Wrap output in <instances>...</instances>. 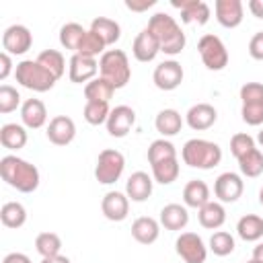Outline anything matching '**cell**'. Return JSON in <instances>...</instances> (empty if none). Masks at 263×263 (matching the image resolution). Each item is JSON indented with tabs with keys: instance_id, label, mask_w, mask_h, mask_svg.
<instances>
[{
	"instance_id": "cell-3",
	"label": "cell",
	"mask_w": 263,
	"mask_h": 263,
	"mask_svg": "<svg viewBox=\"0 0 263 263\" xmlns=\"http://www.w3.org/2000/svg\"><path fill=\"white\" fill-rule=\"evenodd\" d=\"M181 158L191 168L210 171L220 164L222 160V148L216 142L203 140V138H191L181 148Z\"/></svg>"
},
{
	"instance_id": "cell-15",
	"label": "cell",
	"mask_w": 263,
	"mask_h": 263,
	"mask_svg": "<svg viewBox=\"0 0 263 263\" xmlns=\"http://www.w3.org/2000/svg\"><path fill=\"white\" fill-rule=\"evenodd\" d=\"M101 212L111 222H123L129 214V197L121 191H107L101 199Z\"/></svg>"
},
{
	"instance_id": "cell-26",
	"label": "cell",
	"mask_w": 263,
	"mask_h": 263,
	"mask_svg": "<svg viewBox=\"0 0 263 263\" xmlns=\"http://www.w3.org/2000/svg\"><path fill=\"white\" fill-rule=\"evenodd\" d=\"M197 220L208 230H218L226 222V210L220 201H208L203 208L197 210Z\"/></svg>"
},
{
	"instance_id": "cell-33",
	"label": "cell",
	"mask_w": 263,
	"mask_h": 263,
	"mask_svg": "<svg viewBox=\"0 0 263 263\" xmlns=\"http://www.w3.org/2000/svg\"><path fill=\"white\" fill-rule=\"evenodd\" d=\"M37 62L55 78L60 80L66 72V60H64V53L58 51V49H43L39 55H37Z\"/></svg>"
},
{
	"instance_id": "cell-54",
	"label": "cell",
	"mask_w": 263,
	"mask_h": 263,
	"mask_svg": "<svg viewBox=\"0 0 263 263\" xmlns=\"http://www.w3.org/2000/svg\"><path fill=\"white\" fill-rule=\"evenodd\" d=\"M247 263H259V261H255V259H251V261H247Z\"/></svg>"
},
{
	"instance_id": "cell-8",
	"label": "cell",
	"mask_w": 263,
	"mask_h": 263,
	"mask_svg": "<svg viewBox=\"0 0 263 263\" xmlns=\"http://www.w3.org/2000/svg\"><path fill=\"white\" fill-rule=\"evenodd\" d=\"M175 251L185 263H205L208 247L197 232H181L175 240Z\"/></svg>"
},
{
	"instance_id": "cell-2",
	"label": "cell",
	"mask_w": 263,
	"mask_h": 263,
	"mask_svg": "<svg viewBox=\"0 0 263 263\" xmlns=\"http://www.w3.org/2000/svg\"><path fill=\"white\" fill-rule=\"evenodd\" d=\"M148 29L154 33V37L160 43V51L166 55H177L185 49V33L181 25L175 21V16L166 12H154L148 21Z\"/></svg>"
},
{
	"instance_id": "cell-38",
	"label": "cell",
	"mask_w": 263,
	"mask_h": 263,
	"mask_svg": "<svg viewBox=\"0 0 263 263\" xmlns=\"http://www.w3.org/2000/svg\"><path fill=\"white\" fill-rule=\"evenodd\" d=\"M236 242H234V236L226 230H216L212 236H210V251L216 255V257H226L234 251Z\"/></svg>"
},
{
	"instance_id": "cell-49",
	"label": "cell",
	"mask_w": 263,
	"mask_h": 263,
	"mask_svg": "<svg viewBox=\"0 0 263 263\" xmlns=\"http://www.w3.org/2000/svg\"><path fill=\"white\" fill-rule=\"evenodd\" d=\"M249 10L255 18H263V0H249Z\"/></svg>"
},
{
	"instance_id": "cell-39",
	"label": "cell",
	"mask_w": 263,
	"mask_h": 263,
	"mask_svg": "<svg viewBox=\"0 0 263 263\" xmlns=\"http://www.w3.org/2000/svg\"><path fill=\"white\" fill-rule=\"evenodd\" d=\"M109 103H97V101H86L84 109H82V117L86 123L90 125H101V123H107L109 119Z\"/></svg>"
},
{
	"instance_id": "cell-32",
	"label": "cell",
	"mask_w": 263,
	"mask_h": 263,
	"mask_svg": "<svg viewBox=\"0 0 263 263\" xmlns=\"http://www.w3.org/2000/svg\"><path fill=\"white\" fill-rule=\"evenodd\" d=\"M86 31L88 29H84L78 23H66V25H62V29H60V43H62V47L64 49H70L72 53H76L78 51V45L82 43V39L86 35Z\"/></svg>"
},
{
	"instance_id": "cell-11",
	"label": "cell",
	"mask_w": 263,
	"mask_h": 263,
	"mask_svg": "<svg viewBox=\"0 0 263 263\" xmlns=\"http://www.w3.org/2000/svg\"><path fill=\"white\" fill-rule=\"evenodd\" d=\"M242 191H245L242 177L232 173V171H226V173L218 175V179L214 181V195L218 197L220 203H234V201H238Z\"/></svg>"
},
{
	"instance_id": "cell-43",
	"label": "cell",
	"mask_w": 263,
	"mask_h": 263,
	"mask_svg": "<svg viewBox=\"0 0 263 263\" xmlns=\"http://www.w3.org/2000/svg\"><path fill=\"white\" fill-rule=\"evenodd\" d=\"M240 103H263V82H245L238 90Z\"/></svg>"
},
{
	"instance_id": "cell-10",
	"label": "cell",
	"mask_w": 263,
	"mask_h": 263,
	"mask_svg": "<svg viewBox=\"0 0 263 263\" xmlns=\"http://www.w3.org/2000/svg\"><path fill=\"white\" fill-rule=\"evenodd\" d=\"M33 35L25 25H10L2 33V49L10 55H23L31 49Z\"/></svg>"
},
{
	"instance_id": "cell-20",
	"label": "cell",
	"mask_w": 263,
	"mask_h": 263,
	"mask_svg": "<svg viewBox=\"0 0 263 263\" xmlns=\"http://www.w3.org/2000/svg\"><path fill=\"white\" fill-rule=\"evenodd\" d=\"M152 187H154V179L144 171H136L125 181V195L132 201L142 203L152 195Z\"/></svg>"
},
{
	"instance_id": "cell-46",
	"label": "cell",
	"mask_w": 263,
	"mask_h": 263,
	"mask_svg": "<svg viewBox=\"0 0 263 263\" xmlns=\"http://www.w3.org/2000/svg\"><path fill=\"white\" fill-rule=\"evenodd\" d=\"M12 70H14L12 68V55L6 53V51H2L0 53V80H6Z\"/></svg>"
},
{
	"instance_id": "cell-40",
	"label": "cell",
	"mask_w": 263,
	"mask_h": 263,
	"mask_svg": "<svg viewBox=\"0 0 263 263\" xmlns=\"http://www.w3.org/2000/svg\"><path fill=\"white\" fill-rule=\"evenodd\" d=\"M107 45L103 43V39L97 35V33H92L90 29L86 31V35H84V39H82V43L78 45V51L76 53H80V55H86V58H101L107 49H105Z\"/></svg>"
},
{
	"instance_id": "cell-29",
	"label": "cell",
	"mask_w": 263,
	"mask_h": 263,
	"mask_svg": "<svg viewBox=\"0 0 263 263\" xmlns=\"http://www.w3.org/2000/svg\"><path fill=\"white\" fill-rule=\"evenodd\" d=\"M236 234L245 242H257L263 236V218L257 214H247L236 222Z\"/></svg>"
},
{
	"instance_id": "cell-14",
	"label": "cell",
	"mask_w": 263,
	"mask_h": 263,
	"mask_svg": "<svg viewBox=\"0 0 263 263\" xmlns=\"http://www.w3.org/2000/svg\"><path fill=\"white\" fill-rule=\"evenodd\" d=\"M99 74V62L97 58H86L80 53H72L70 62H68V76L74 84H82V82H90L95 80Z\"/></svg>"
},
{
	"instance_id": "cell-22",
	"label": "cell",
	"mask_w": 263,
	"mask_h": 263,
	"mask_svg": "<svg viewBox=\"0 0 263 263\" xmlns=\"http://www.w3.org/2000/svg\"><path fill=\"white\" fill-rule=\"evenodd\" d=\"M160 226H164L166 230H183L187 224H189V212H187V205H181V203H166L162 210H160V218H158Z\"/></svg>"
},
{
	"instance_id": "cell-24",
	"label": "cell",
	"mask_w": 263,
	"mask_h": 263,
	"mask_svg": "<svg viewBox=\"0 0 263 263\" xmlns=\"http://www.w3.org/2000/svg\"><path fill=\"white\" fill-rule=\"evenodd\" d=\"M210 199V187L205 181L201 179H191L185 187H183V205L187 208H193V210H199L203 208Z\"/></svg>"
},
{
	"instance_id": "cell-4",
	"label": "cell",
	"mask_w": 263,
	"mask_h": 263,
	"mask_svg": "<svg viewBox=\"0 0 263 263\" xmlns=\"http://www.w3.org/2000/svg\"><path fill=\"white\" fill-rule=\"evenodd\" d=\"M99 72L101 78L113 84V88H123L132 78V66L127 53L123 49H107L99 58Z\"/></svg>"
},
{
	"instance_id": "cell-18",
	"label": "cell",
	"mask_w": 263,
	"mask_h": 263,
	"mask_svg": "<svg viewBox=\"0 0 263 263\" xmlns=\"http://www.w3.org/2000/svg\"><path fill=\"white\" fill-rule=\"evenodd\" d=\"M218 119V111L214 105L210 103H197V105H191L189 111L185 113V123L193 129V132H203V129H210Z\"/></svg>"
},
{
	"instance_id": "cell-17",
	"label": "cell",
	"mask_w": 263,
	"mask_h": 263,
	"mask_svg": "<svg viewBox=\"0 0 263 263\" xmlns=\"http://www.w3.org/2000/svg\"><path fill=\"white\" fill-rule=\"evenodd\" d=\"M171 4L181 10V21L185 25H191V23L205 25L212 16V10H210L208 2H203V0H181V2L173 0Z\"/></svg>"
},
{
	"instance_id": "cell-51",
	"label": "cell",
	"mask_w": 263,
	"mask_h": 263,
	"mask_svg": "<svg viewBox=\"0 0 263 263\" xmlns=\"http://www.w3.org/2000/svg\"><path fill=\"white\" fill-rule=\"evenodd\" d=\"M253 259L259 261V263H263V242H259V245L253 249Z\"/></svg>"
},
{
	"instance_id": "cell-31",
	"label": "cell",
	"mask_w": 263,
	"mask_h": 263,
	"mask_svg": "<svg viewBox=\"0 0 263 263\" xmlns=\"http://www.w3.org/2000/svg\"><path fill=\"white\" fill-rule=\"evenodd\" d=\"M152 166V179L160 185H171L177 181L179 173H181V166H179V158H168V160H160L156 164H150Z\"/></svg>"
},
{
	"instance_id": "cell-7",
	"label": "cell",
	"mask_w": 263,
	"mask_h": 263,
	"mask_svg": "<svg viewBox=\"0 0 263 263\" xmlns=\"http://www.w3.org/2000/svg\"><path fill=\"white\" fill-rule=\"evenodd\" d=\"M197 51H199V58L203 62V66L212 72H220L228 66V49L224 45V41L218 37V35H203L199 41H197Z\"/></svg>"
},
{
	"instance_id": "cell-19",
	"label": "cell",
	"mask_w": 263,
	"mask_h": 263,
	"mask_svg": "<svg viewBox=\"0 0 263 263\" xmlns=\"http://www.w3.org/2000/svg\"><path fill=\"white\" fill-rule=\"evenodd\" d=\"M132 53H134V58L138 62H144V64L146 62H152L160 53V43H158V39L154 37V33L148 27L142 29L136 35V39L132 43Z\"/></svg>"
},
{
	"instance_id": "cell-53",
	"label": "cell",
	"mask_w": 263,
	"mask_h": 263,
	"mask_svg": "<svg viewBox=\"0 0 263 263\" xmlns=\"http://www.w3.org/2000/svg\"><path fill=\"white\" fill-rule=\"evenodd\" d=\"M259 203H261V205H263V187H261V189H259Z\"/></svg>"
},
{
	"instance_id": "cell-48",
	"label": "cell",
	"mask_w": 263,
	"mask_h": 263,
	"mask_svg": "<svg viewBox=\"0 0 263 263\" xmlns=\"http://www.w3.org/2000/svg\"><path fill=\"white\" fill-rule=\"evenodd\" d=\"M2 263H31V259L25 255V253H8Z\"/></svg>"
},
{
	"instance_id": "cell-13",
	"label": "cell",
	"mask_w": 263,
	"mask_h": 263,
	"mask_svg": "<svg viewBox=\"0 0 263 263\" xmlns=\"http://www.w3.org/2000/svg\"><path fill=\"white\" fill-rule=\"evenodd\" d=\"M45 136L55 146H68L76 138V123L68 115H55L49 119Z\"/></svg>"
},
{
	"instance_id": "cell-34",
	"label": "cell",
	"mask_w": 263,
	"mask_h": 263,
	"mask_svg": "<svg viewBox=\"0 0 263 263\" xmlns=\"http://www.w3.org/2000/svg\"><path fill=\"white\" fill-rule=\"evenodd\" d=\"M0 220L6 228H21L27 222V210L18 201H6L0 208Z\"/></svg>"
},
{
	"instance_id": "cell-1",
	"label": "cell",
	"mask_w": 263,
	"mask_h": 263,
	"mask_svg": "<svg viewBox=\"0 0 263 263\" xmlns=\"http://www.w3.org/2000/svg\"><path fill=\"white\" fill-rule=\"evenodd\" d=\"M0 175L2 179L21 193H33L39 187V168L16 154H6L0 158Z\"/></svg>"
},
{
	"instance_id": "cell-42",
	"label": "cell",
	"mask_w": 263,
	"mask_h": 263,
	"mask_svg": "<svg viewBox=\"0 0 263 263\" xmlns=\"http://www.w3.org/2000/svg\"><path fill=\"white\" fill-rule=\"evenodd\" d=\"M253 148H257V146H255V140H253V136H249V134H245V132L234 134V136L230 138V152H232V156H234L236 160H238L242 154L251 152Z\"/></svg>"
},
{
	"instance_id": "cell-41",
	"label": "cell",
	"mask_w": 263,
	"mask_h": 263,
	"mask_svg": "<svg viewBox=\"0 0 263 263\" xmlns=\"http://www.w3.org/2000/svg\"><path fill=\"white\" fill-rule=\"evenodd\" d=\"M16 107H23L21 105V95L14 86L10 84H2L0 86V113H12Z\"/></svg>"
},
{
	"instance_id": "cell-47",
	"label": "cell",
	"mask_w": 263,
	"mask_h": 263,
	"mask_svg": "<svg viewBox=\"0 0 263 263\" xmlns=\"http://www.w3.org/2000/svg\"><path fill=\"white\" fill-rule=\"evenodd\" d=\"M156 4V0H142V2H136V0H125V8H129L132 12H144L148 8H152Z\"/></svg>"
},
{
	"instance_id": "cell-12",
	"label": "cell",
	"mask_w": 263,
	"mask_h": 263,
	"mask_svg": "<svg viewBox=\"0 0 263 263\" xmlns=\"http://www.w3.org/2000/svg\"><path fill=\"white\" fill-rule=\"evenodd\" d=\"M136 123V111L129 105H117L111 109L107 119V132L113 138H125Z\"/></svg>"
},
{
	"instance_id": "cell-45",
	"label": "cell",
	"mask_w": 263,
	"mask_h": 263,
	"mask_svg": "<svg viewBox=\"0 0 263 263\" xmlns=\"http://www.w3.org/2000/svg\"><path fill=\"white\" fill-rule=\"evenodd\" d=\"M249 55L257 62H263V31H257L249 41Z\"/></svg>"
},
{
	"instance_id": "cell-9",
	"label": "cell",
	"mask_w": 263,
	"mask_h": 263,
	"mask_svg": "<svg viewBox=\"0 0 263 263\" xmlns=\"http://www.w3.org/2000/svg\"><path fill=\"white\" fill-rule=\"evenodd\" d=\"M183 66L177 60H164L160 62L152 72V82L160 90H175L183 82Z\"/></svg>"
},
{
	"instance_id": "cell-35",
	"label": "cell",
	"mask_w": 263,
	"mask_h": 263,
	"mask_svg": "<svg viewBox=\"0 0 263 263\" xmlns=\"http://www.w3.org/2000/svg\"><path fill=\"white\" fill-rule=\"evenodd\" d=\"M238 168L245 177L257 179L259 175H263V152L259 148H253L251 152L242 154L238 158Z\"/></svg>"
},
{
	"instance_id": "cell-37",
	"label": "cell",
	"mask_w": 263,
	"mask_h": 263,
	"mask_svg": "<svg viewBox=\"0 0 263 263\" xmlns=\"http://www.w3.org/2000/svg\"><path fill=\"white\" fill-rule=\"evenodd\" d=\"M168 158H177V148L171 140L158 138L148 146V162L150 164H156V162L168 160Z\"/></svg>"
},
{
	"instance_id": "cell-36",
	"label": "cell",
	"mask_w": 263,
	"mask_h": 263,
	"mask_svg": "<svg viewBox=\"0 0 263 263\" xmlns=\"http://www.w3.org/2000/svg\"><path fill=\"white\" fill-rule=\"evenodd\" d=\"M35 251L43 257H55L62 251V238L55 232H39L35 238Z\"/></svg>"
},
{
	"instance_id": "cell-52",
	"label": "cell",
	"mask_w": 263,
	"mask_h": 263,
	"mask_svg": "<svg viewBox=\"0 0 263 263\" xmlns=\"http://www.w3.org/2000/svg\"><path fill=\"white\" fill-rule=\"evenodd\" d=\"M257 142H259V144H261V146H263V129H261V132H259V134H257Z\"/></svg>"
},
{
	"instance_id": "cell-28",
	"label": "cell",
	"mask_w": 263,
	"mask_h": 263,
	"mask_svg": "<svg viewBox=\"0 0 263 263\" xmlns=\"http://www.w3.org/2000/svg\"><path fill=\"white\" fill-rule=\"evenodd\" d=\"M27 127L21 123H4L0 127V144L6 150H21L27 146Z\"/></svg>"
},
{
	"instance_id": "cell-16",
	"label": "cell",
	"mask_w": 263,
	"mask_h": 263,
	"mask_svg": "<svg viewBox=\"0 0 263 263\" xmlns=\"http://www.w3.org/2000/svg\"><path fill=\"white\" fill-rule=\"evenodd\" d=\"M214 12H216V21L224 29H234L245 18V6L240 0H216Z\"/></svg>"
},
{
	"instance_id": "cell-44",
	"label": "cell",
	"mask_w": 263,
	"mask_h": 263,
	"mask_svg": "<svg viewBox=\"0 0 263 263\" xmlns=\"http://www.w3.org/2000/svg\"><path fill=\"white\" fill-rule=\"evenodd\" d=\"M240 117L247 125H261L263 123V103L240 105Z\"/></svg>"
},
{
	"instance_id": "cell-25",
	"label": "cell",
	"mask_w": 263,
	"mask_h": 263,
	"mask_svg": "<svg viewBox=\"0 0 263 263\" xmlns=\"http://www.w3.org/2000/svg\"><path fill=\"white\" fill-rule=\"evenodd\" d=\"M183 117H181V113L177 111V109H162V111H158V115H156V119H154V127H156V132L162 136V138H173V136H177L179 132H181V127H183Z\"/></svg>"
},
{
	"instance_id": "cell-21",
	"label": "cell",
	"mask_w": 263,
	"mask_h": 263,
	"mask_svg": "<svg viewBox=\"0 0 263 263\" xmlns=\"http://www.w3.org/2000/svg\"><path fill=\"white\" fill-rule=\"evenodd\" d=\"M21 121L29 129H39L47 123V109L39 99H27L21 107Z\"/></svg>"
},
{
	"instance_id": "cell-6",
	"label": "cell",
	"mask_w": 263,
	"mask_h": 263,
	"mask_svg": "<svg viewBox=\"0 0 263 263\" xmlns=\"http://www.w3.org/2000/svg\"><path fill=\"white\" fill-rule=\"evenodd\" d=\"M125 168V156L115 148H105L99 152L97 164H95V179L101 185H113L121 179Z\"/></svg>"
},
{
	"instance_id": "cell-23",
	"label": "cell",
	"mask_w": 263,
	"mask_h": 263,
	"mask_svg": "<svg viewBox=\"0 0 263 263\" xmlns=\"http://www.w3.org/2000/svg\"><path fill=\"white\" fill-rule=\"evenodd\" d=\"M132 236L140 245H152L160 236V222L150 216H140L132 224Z\"/></svg>"
},
{
	"instance_id": "cell-27",
	"label": "cell",
	"mask_w": 263,
	"mask_h": 263,
	"mask_svg": "<svg viewBox=\"0 0 263 263\" xmlns=\"http://www.w3.org/2000/svg\"><path fill=\"white\" fill-rule=\"evenodd\" d=\"M90 31L97 33V35L103 39V43H105L107 47H109V45H115V43L119 41V37H121V27H119V23L113 21V18H109V16H97V18H92Z\"/></svg>"
},
{
	"instance_id": "cell-30",
	"label": "cell",
	"mask_w": 263,
	"mask_h": 263,
	"mask_svg": "<svg viewBox=\"0 0 263 263\" xmlns=\"http://www.w3.org/2000/svg\"><path fill=\"white\" fill-rule=\"evenodd\" d=\"M115 88L111 82H107L105 78L97 76L95 80L84 84V99L86 101H97V103H109L113 97Z\"/></svg>"
},
{
	"instance_id": "cell-5",
	"label": "cell",
	"mask_w": 263,
	"mask_h": 263,
	"mask_svg": "<svg viewBox=\"0 0 263 263\" xmlns=\"http://www.w3.org/2000/svg\"><path fill=\"white\" fill-rule=\"evenodd\" d=\"M14 78L23 88L33 92H47L58 82L37 60H23L14 66Z\"/></svg>"
},
{
	"instance_id": "cell-50",
	"label": "cell",
	"mask_w": 263,
	"mask_h": 263,
	"mask_svg": "<svg viewBox=\"0 0 263 263\" xmlns=\"http://www.w3.org/2000/svg\"><path fill=\"white\" fill-rule=\"evenodd\" d=\"M41 263H72V261L64 255H55V257H43Z\"/></svg>"
}]
</instances>
